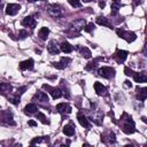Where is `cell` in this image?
<instances>
[{
    "instance_id": "obj_6",
    "label": "cell",
    "mask_w": 147,
    "mask_h": 147,
    "mask_svg": "<svg viewBox=\"0 0 147 147\" xmlns=\"http://www.w3.org/2000/svg\"><path fill=\"white\" fill-rule=\"evenodd\" d=\"M47 11L53 17H60L62 16V9L59 5H49L47 7Z\"/></svg>"
},
{
    "instance_id": "obj_30",
    "label": "cell",
    "mask_w": 147,
    "mask_h": 147,
    "mask_svg": "<svg viewBox=\"0 0 147 147\" xmlns=\"http://www.w3.org/2000/svg\"><path fill=\"white\" fill-rule=\"evenodd\" d=\"M11 91V86L9 84H6V83H1V92L5 94L6 92H10Z\"/></svg>"
},
{
    "instance_id": "obj_8",
    "label": "cell",
    "mask_w": 147,
    "mask_h": 147,
    "mask_svg": "<svg viewBox=\"0 0 147 147\" xmlns=\"http://www.w3.org/2000/svg\"><path fill=\"white\" fill-rule=\"evenodd\" d=\"M20 9H21V5H18V3H8L7 7H6V14L13 16V15H16L20 11Z\"/></svg>"
},
{
    "instance_id": "obj_33",
    "label": "cell",
    "mask_w": 147,
    "mask_h": 147,
    "mask_svg": "<svg viewBox=\"0 0 147 147\" xmlns=\"http://www.w3.org/2000/svg\"><path fill=\"white\" fill-rule=\"evenodd\" d=\"M28 36H29V32H28L26 30L22 29V30L18 31V38H20V39H24V38H26Z\"/></svg>"
},
{
    "instance_id": "obj_11",
    "label": "cell",
    "mask_w": 147,
    "mask_h": 147,
    "mask_svg": "<svg viewBox=\"0 0 147 147\" xmlns=\"http://www.w3.org/2000/svg\"><path fill=\"white\" fill-rule=\"evenodd\" d=\"M93 87H94V90H95V92H96L98 95H101V96H106V95H108L107 88H106L100 82H95L94 85H93Z\"/></svg>"
},
{
    "instance_id": "obj_31",
    "label": "cell",
    "mask_w": 147,
    "mask_h": 147,
    "mask_svg": "<svg viewBox=\"0 0 147 147\" xmlns=\"http://www.w3.org/2000/svg\"><path fill=\"white\" fill-rule=\"evenodd\" d=\"M116 141V138H115V134H114V132H109L108 133V139L105 141L106 144H114Z\"/></svg>"
},
{
    "instance_id": "obj_15",
    "label": "cell",
    "mask_w": 147,
    "mask_h": 147,
    "mask_svg": "<svg viewBox=\"0 0 147 147\" xmlns=\"http://www.w3.org/2000/svg\"><path fill=\"white\" fill-rule=\"evenodd\" d=\"M136 96L140 101L146 100V98H147V87H137L136 88Z\"/></svg>"
},
{
    "instance_id": "obj_10",
    "label": "cell",
    "mask_w": 147,
    "mask_h": 147,
    "mask_svg": "<svg viewBox=\"0 0 147 147\" xmlns=\"http://www.w3.org/2000/svg\"><path fill=\"white\" fill-rule=\"evenodd\" d=\"M70 62H71V59L64 56V57H61V60H60L59 62H54V63H53V67H55V68H57V69H64V68L68 67V64H69Z\"/></svg>"
},
{
    "instance_id": "obj_13",
    "label": "cell",
    "mask_w": 147,
    "mask_h": 147,
    "mask_svg": "<svg viewBox=\"0 0 147 147\" xmlns=\"http://www.w3.org/2000/svg\"><path fill=\"white\" fill-rule=\"evenodd\" d=\"M22 25H23V26H28V28H30V29H34L36 25H37V22H36V20H34L32 16H26V17L23 18Z\"/></svg>"
},
{
    "instance_id": "obj_7",
    "label": "cell",
    "mask_w": 147,
    "mask_h": 147,
    "mask_svg": "<svg viewBox=\"0 0 147 147\" xmlns=\"http://www.w3.org/2000/svg\"><path fill=\"white\" fill-rule=\"evenodd\" d=\"M127 52L126 51H122V49H117L115 53H114V55H113V57L116 60V62L117 63H123L125 60H126V57H127Z\"/></svg>"
},
{
    "instance_id": "obj_27",
    "label": "cell",
    "mask_w": 147,
    "mask_h": 147,
    "mask_svg": "<svg viewBox=\"0 0 147 147\" xmlns=\"http://www.w3.org/2000/svg\"><path fill=\"white\" fill-rule=\"evenodd\" d=\"M36 117H37V119H40V122L41 123H44V124H49V121H48V118L42 114V113H40V111H38L37 114H36Z\"/></svg>"
},
{
    "instance_id": "obj_25",
    "label": "cell",
    "mask_w": 147,
    "mask_h": 147,
    "mask_svg": "<svg viewBox=\"0 0 147 147\" xmlns=\"http://www.w3.org/2000/svg\"><path fill=\"white\" fill-rule=\"evenodd\" d=\"M48 34H49V29L48 28H41L39 30V33H38V36H39V38L41 40H46V38H47Z\"/></svg>"
},
{
    "instance_id": "obj_35",
    "label": "cell",
    "mask_w": 147,
    "mask_h": 147,
    "mask_svg": "<svg viewBox=\"0 0 147 147\" xmlns=\"http://www.w3.org/2000/svg\"><path fill=\"white\" fill-rule=\"evenodd\" d=\"M84 30H85L86 32H92V31L94 30V24H93V23H88L87 25H85Z\"/></svg>"
},
{
    "instance_id": "obj_16",
    "label": "cell",
    "mask_w": 147,
    "mask_h": 147,
    "mask_svg": "<svg viewBox=\"0 0 147 147\" xmlns=\"http://www.w3.org/2000/svg\"><path fill=\"white\" fill-rule=\"evenodd\" d=\"M33 60L32 59H29V60H25V61H22L20 63V69L21 70H31L33 69Z\"/></svg>"
},
{
    "instance_id": "obj_41",
    "label": "cell",
    "mask_w": 147,
    "mask_h": 147,
    "mask_svg": "<svg viewBox=\"0 0 147 147\" xmlns=\"http://www.w3.org/2000/svg\"><path fill=\"white\" fill-rule=\"evenodd\" d=\"M28 124H29L30 126H36V125H37V123H36L34 121H29V122H28Z\"/></svg>"
},
{
    "instance_id": "obj_9",
    "label": "cell",
    "mask_w": 147,
    "mask_h": 147,
    "mask_svg": "<svg viewBox=\"0 0 147 147\" xmlns=\"http://www.w3.org/2000/svg\"><path fill=\"white\" fill-rule=\"evenodd\" d=\"M56 110L62 115H67V114H70L72 109L67 102H61V103H59L56 106Z\"/></svg>"
},
{
    "instance_id": "obj_43",
    "label": "cell",
    "mask_w": 147,
    "mask_h": 147,
    "mask_svg": "<svg viewBox=\"0 0 147 147\" xmlns=\"http://www.w3.org/2000/svg\"><path fill=\"white\" fill-rule=\"evenodd\" d=\"M141 119H142L145 123H147V118H146V117H141Z\"/></svg>"
},
{
    "instance_id": "obj_1",
    "label": "cell",
    "mask_w": 147,
    "mask_h": 147,
    "mask_svg": "<svg viewBox=\"0 0 147 147\" xmlns=\"http://www.w3.org/2000/svg\"><path fill=\"white\" fill-rule=\"evenodd\" d=\"M126 116V119H123V117L121 118L123 121V124H122V130L124 133L126 134H131L133 132H136V125H134V122L132 121L131 116H129L127 114H125Z\"/></svg>"
},
{
    "instance_id": "obj_28",
    "label": "cell",
    "mask_w": 147,
    "mask_h": 147,
    "mask_svg": "<svg viewBox=\"0 0 147 147\" xmlns=\"http://www.w3.org/2000/svg\"><path fill=\"white\" fill-rule=\"evenodd\" d=\"M91 121H93L95 124H98V125H100L101 123H102V114H98V115H93L92 117H91Z\"/></svg>"
},
{
    "instance_id": "obj_12",
    "label": "cell",
    "mask_w": 147,
    "mask_h": 147,
    "mask_svg": "<svg viewBox=\"0 0 147 147\" xmlns=\"http://www.w3.org/2000/svg\"><path fill=\"white\" fill-rule=\"evenodd\" d=\"M1 118L3 124H9V125H15V122L13 121V114L10 111H2L1 113Z\"/></svg>"
},
{
    "instance_id": "obj_36",
    "label": "cell",
    "mask_w": 147,
    "mask_h": 147,
    "mask_svg": "<svg viewBox=\"0 0 147 147\" xmlns=\"http://www.w3.org/2000/svg\"><path fill=\"white\" fill-rule=\"evenodd\" d=\"M25 90H26V86H22V87H18V88L16 90V92H15V95H18V96H21V94H23Z\"/></svg>"
},
{
    "instance_id": "obj_20",
    "label": "cell",
    "mask_w": 147,
    "mask_h": 147,
    "mask_svg": "<svg viewBox=\"0 0 147 147\" xmlns=\"http://www.w3.org/2000/svg\"><path fill=\"white\" fill-rule=\"evenodd\" d=\"M96 23H98L99 25H105V26H107V28H109V29H113L111 23H110L109 20H108L107 17H105V16H99V17H96Z\"/></svg>"
},
{
    "instance_id": "obj_26",
    "label": "cell",
    "mask_w": 147,
    "mask_h": 147,
    "mask_svg": "<svg viewBox=\"0 0 147 147\" xmlns=\"http://www.w3.org/2000/svg\"><path fill=\"white\" fill-rule=\"evenodd\" d=\"M100 60H102L101 57H99V59H95V60H93L92 62H88L87 64H86V67H85V69L87 70V71H91V70H93L96 65H98V62L100 61Z\"/></svg>"
},
{
    "instance_id": "obj_44",
    "label": "cell",
    "mask_w": 147,
    "mask_h": 147,
    "mask_svg": "<svg viewBox=\"0 0 147 147\" xmlns=\"http://www.w3.org/2000/svg\"><path fill=\"white\" fill-rule=\"evenodd\" d=\"M29 2H34V1H38V0H28Z\"/></svg>"
},
{
    "instance_id": "obj_18",
    "label": "cell",
    "mask_w": 147,
    "mask_h": 147,
    "mask_svg": "<svg viewBox=\"0 0 147 147\" xmlns=\"http://www.w3.org/2000/svg\"><path fill=\"white\" fill-rule=\"evenodd\" d=\"M77 119H78V122H79V124L82 125V126H84V127H90V119H87V117L83 114V113H78L77 114Z\"/></svg>"
},
{
    "instance_id": "obj_22",
    "label": "cell",
    "mask_w": 147,
    "mask_h": 147,
    "mask_svg": "<svg viewBox=\"0 0 147 147\" xmlns=\"http://www.w3.org/2000/svg\"><path fill=\"white\" fill-rule=\"evenodd\" d=\"M76 49H78L79 51V53L85 57V59H90L91 56H92V54H91V51L87 48V47H85V46H83V47H79V45H77L76 47H75Z\"/></svg>"
},
{
    "instance_id": "obj_3",
    "label": "cell",
    "mask_w": 147,
    "mask_h": 147,
    "mask_svg": "<svg viewBox=\"0 0 147 147\" xmlns=\"http://www.w3.org/2000/svg\"><path fill=\"white\" fill-rule=\"evenodd\" d=\"M98 75L103 77V78L110 79V78H114L115 70H114V68H110V67H102V68L98 69Z\"/></svg>"
},
{
    "instance_id": "obj_45",
    "label": "cell",
    "mask_w": 147,
    "mask_h": 147,
    "mask_svg": "<svg viewBox=\"0 0 147 147\" xmlns=\"http://www.w3.org/2000/svg\"><path fill=\"white\" fill-rule=\"evenodd\" d=\"M113 1H114V2H118V3H119V1H121V0H113Z\"/></svg>"
},
{
    "instance_id": "obj_14",
    "label": "cell",
    "mask_w": 147,
    "mask_h": 147,
    "mask_svg": "<svg viewBox=\"0 0 147 147\" xmlns=\"http://www.w3.org/2000/svg\"><path fill=\"white\" fill-rule=\"evenodd\" d=\"M47 49H48V52L52 53V54H59L60 51H61V47L57 45V42H56L55 40H51V41L48 42Z\"/></svg>"
},
{
    "instance_id": "obj_34",
    "label": "cell",
    "mask_w": 147,
    "mask_h": 147,
    "mask_svg": "<svg viewBox=\"0 0 147 147\" xmlns=\"http://www.w3.org/2000/svg\"><path fill=\"white\" fill-rule=\"evenodd\" d=\"M9 101H10L13 105H18V103H20V96L14 94V96H11V98L9 99Z\"/></svg>"
},
{
    "instance_id": "obj_32",
    "label": "cell",
    "mask_w": 147,
    "mask_h": 147,
    "mask_svg": "<svg viewBox=\"0 0 147 147\" xmlns=\"http://www.w3.org/2000/svg\"><path fill=\"white\" fill-rule=\"evenodd\" d=\"M68 1H69V3H70L74 8H79V7L82 6L80 0H68Z\"/></svg>"
},
{
    "instance_id": "obj_39",
    "label": "cell",
    "mask_w": 147,
    "mask_h": 147,
    "mask_svg": "<svg viewBox=\"0 0 147 147\" xmlns=\"http://www.w3.org/2000/svg\"><path fill=\"white\" fill-rule=\"evenodd\" d=\"M142 54L147 57V41H146V44H145V46H144V49H142Z\"/></svg>"
},
{
    "instance_id": "obj_4",
    "label": "cell",
    "mask_w": 147,
    "mask_h": 147,
    "mask_svg": "<svg viewBox=\"0 0 147 147\" xmlns=\"http://www.w3.org/2000/svg\"><path fill=\"white\" fill-rule=\"evenodd\" d=\"M117 34L121 37V38H123L124 40H126L127 42H132V41H134L136 40V38H137V36H136V33L134 32H130V31H124L123 29H117Z\"/></svg>"
},
{
    "instance_id": "obj_17",
    "label": "cell",
    "mask_w": 147,
    "mask_h": 147,
    "mask_svg": "<svg viewBox=\"0 0 147 147\" xmlns=\"http://www.w3.org/2000/svg\"><path fill=\"white\" fill-rule=\"evenodd\" d=\"M33 100H37V101H39V102H41V103H45V102L47 103V102H48V96H47V94H46L45 92L38 91V92L34 94Z\"/></svg>"
},
{
    "instance_id": "obj_29",
    "label": "cell",
    "mask_w": 147,
    "mask_h": 147,
    "mask_svg": "<svg viewBox=\"0 0 147 147\" xmlns=\"http://www.w3.org/2000/svg\"><path fill=\"white\" fill-rule=\"evenodd\" d=\"M48 140V137H38V138H34L33 140H31L30 145H34V144H40V142H44V141H47Z\"/></svg>"
},
{
    "instance_id": "obj_2",
    "label": "cell",
    "mask_w": 147,
    "mask_h": 147,
    "mask_svg": "<svg viewBox=\"0 0 147 147\" xmlns=\"http://www.w3.org/2000/svg\"><path fill=\"white\" fill-rule=\"evenodd\" d=\"M85 25H86V22L83 18L72 22L71 25H70V29H69L71 31V38H75V34H78V32L80 30H83L85 28Z\"/></svg>"
},
{
    "instance_id": "obj_5",
    "label": "cell",
    "mask_w": 147,
    "mask_h": 147,
    "mask_svg": "<svg viewBox=\"0 0 147 147\" xmlns=\"http://www.w3.org/2000/svg\"><path fill=\"white\" fill-rule=\"evenodd\" d=\"M42 88H45L46 91H48L53 99H59V98H61V96L63 95L62 90L59 88V87H52V86H49V85H47V84H44V85H42Z\"/></svg>"
},
{
    "instance_id": "obj_38",
    "label": "cell",
    "mask_w": 147,
    "mask_h": 147,
    "mask_svg": "<svg viewBox=\"0 0 147 147\" xmlns=\"http://www.w3.org/2000/svg\"><path fill=\"white\" fill-rule=\"evenodd\" d=\"M124 72H125L126 76H133V74H134V71H132V70H131L130 68H127V67L124 69Z\"/></svg>"
},
{
    "instance_id": "obj_40",
    "label": "cell",
    "mask_w": 147,
    "mask_h": 147,
    "mask_svg": "<svg viewBox=\"0 0 147 147\" xmlns=\"http://www.w3.org/2000/svg\"><path fill=\"white\" fill-rule=\"evenodd\" d=\"M124 83H125V84H124V86H125V87H129V88H130V87L132 86V84H131V82H130V80H125Z\"/></svg>"
},
{
    "instance_id": "obj_42",
    "label": "cell",
    "mask_w": 147,
    "mask_h": 147,
    "mask_svg": "<svg viewBox=\"0 0 147 147\" xmlns=\"http://www.w3.org/2000/svg\"><path fill=\"white\" fill-rule=\"evenodd\" d=\"M105 5H106V3H105V1H100V2H99V6H100L101 8H103V7H105Z\"/></svg>"
},
{
    "instance_id": "obj_23",
    "label": "cell",
    "mask_w": 147,
    "mask_h": 147,
    "mask_svg": "<svg viewBox=\"0 0 147 147\" xmlns=\"http://www.w3.org/2000/svg\"><path fill=\"white\" fill-rule=\"evenodd\" d=\"M63 133L65 134V136H68V137H71V136H74L75 134V125L74 124H67V125H64L63 126Z\"/></svg>"
},
{
    "instance_id": "obj_37",
    "label": "cell",
    "mask_w": 147,
    "mask_h": 147,
    "mask_svg": "<svg viewBox=\"0 0 147 147\" xmlns=\"http://www.w3.org/2000/svg\"><path fill=\"white\" fill-rule=\"evenodd\" d=\"M119 7H121V5L118 3V2H114L113 5H111V9H113V15L119 9Z\"/></svg>"
},
{
    "instance_id": "obj_21",
    "label": "cell",
    "mask_w": 147,
    "mask_h": 147,
    "mask_svg": "<svg viewBox=\"0 0 147 147\" xmlns=\"http://www.w3.org/2000/svg\"><path fill=\"white\" fill-rule=\"evenodd\" d=\"M132 77L137 83H147V76L144 72H134Z\"/></svg>"
},
{
    "instance_id": "obj_24",
    "label": "cell",
    "mask_w": 147,
    "mask_h": 147,
    "mask_svg": "<svg viewBox=\"0 0 147 147\" xmlns=\"http://www.w3.org/2000/svg\"><path fill=\"white\" fill-rule=\"evenodd\" d=\"M61 51L62 52H64V53H71L72 52V49H74V46L72 45H70L68 41H63L62 44H61Z\"/></svg>"
},
{
    "instance_id": "obj_19",
    "label": "cell",
    "mask_w": 147,
    "mask_h": 147,
    "mask_svg": "<svg viewBox=\"0 0 147 147\" xmlns=\"http://www.w3.org/2000/svg\"><path fill=\"white\" fill-rule=\"evenodd\" d=\"M24 113L28 115H32V114H37L38 113V107L34 103H29L24 107Z\"/></svg>"
}]
</instances>
